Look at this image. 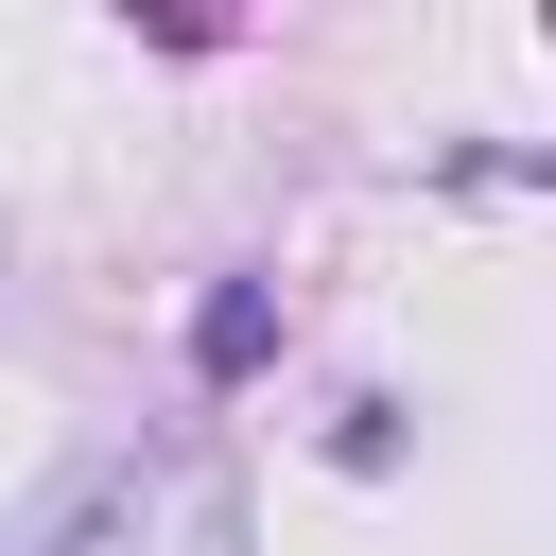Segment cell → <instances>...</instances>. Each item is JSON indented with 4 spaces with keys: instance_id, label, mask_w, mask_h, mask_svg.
I'll return each instance as SVG.
<instances>
[{
    "instance_id": "obj_1",
    "label": "cell",
    "mask_w": 556,
    "mask_h": 556,
    "mask_svg": "<svg viewBox=\"0 0 556 556\" xmlns=\"http://www.w3.org/2000/svg\"><path fill=\"white\" fill-rule=\"evenodd\" d=\"M191 365H208V382L278 365V295H261V278H208V295H191Z\"/></svg>"
}]
</instances>
